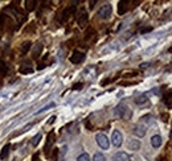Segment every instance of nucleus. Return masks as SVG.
<instances>
[{
	"label": "nucleus",
	"instance_id": "obj_1",
	"mask_svg": "<svg viewBox=\"0 0 172 161\" xmlns=\"http://www.w3.org/2000/svg\"><path fill=\"white\" fill-rule=\"evenodd\" d=\"M114 114H115V116H117V118H119V119H130L131 111H130V108L127 107L126 104H119V106L115 107Z\"/></svg>",
	"mask_w": 172,
	"mask_h": 161
},
{
	"label": "nucleus",
	"instance_id": "obj_2",
	"mask_svg": "<svg viewBox=\"0 0 172 161\" xmlns=\"http://www.w3.org/2000/svg\"><path fill=\"white\" fill-rule=\"evenodd\" d=\"M111 13H113V7H111L109 3H105L101 8H99V11H98V16L101 19H105V20L109 19L111 16Z\"/></svg>",
	"mask_w": 172,
	"mask_h": 161
},
{
	"label": "nucleus",
	"instance_id": "obj_3",
	"mask_svg": "<svg viewBox=\"0 0 172 161\" xmlns=\"http://www.w3.org/2000/svg\"><path fill=\"white\" fill-rule=\"evenodd\" d=\"M95 140H97V144L102 149H109L110 143H109V139H107V136L105 134H98L95 136Z\"/></svg>",
	"mask_w": 172,
	"mask_h": 161
},
{
	"label": "nucleus",
	"instance_id": "obj_4",
	"mask_svg": "<svg viewBox=\"0 0 172 161\" xmlns=\"http://www.w3.org/2000/svg\"><path fill=\"white\" fill-rule=\"evenodd\" d=\"M74 12H75V5H71V7L69 5V7H66L65 9L62 11V13L60 15V16H61V17H60V21H61V23H65L66 20L74 13Z\"/></svg>",
	"mask_w": 172,
	"mask_h": 161
},
{
	"label": "nucleus",
	"instance_id": "obj_5",
	"mask_svg": "<svg viewBox=\"0 0 172 161\" xmlns=\"http://www.w3.org/2000/svg\"><path fill=\"white\" fill-rule=\"evenodd\" d=\"M111 143H113V145L114 147H117V148H119L122 145V143H123V136H122V134L119 132L118 130H115L114 132H113V136H111Z\"/></svg>",
	"mask_w": 172,
	"mask_h": 161
},
{
	"label": "nucleus",
	"instance_id": "obj_6",
	"mask_svg": "<svg viewBox=\"0 0 172 161\" xmlns=\"http://www.w3.org/2000/svg\"><path fill=\"white\" fill-rule=\"evenodd\" d=\"M87 20H89V16H87V12L85 9H81V12L78 13V17H77V23L78 25L83 28L87 24Z\"/></svg>",
	"mask_w": 172,
	"mask_h": 161
},
{
	"label": "nucleus",
	"instance_id": "obj_7",
	"mask_svg": "<svg viewBox=\"0 0 172 161\" xmlns=\"http://www.w3.org/2000/svg\"><path fill=\"white\" fill-rule=\"evenodd\" d=\"M83 59H85V53H81V52L75 50L74 53L71 54V57H70V62L74 63V65H77V63H81Z\"/></svg>",
	"mask_w": 172,
	"mask_h": 161
},
{
	"label": "nucleus",
	"instance_id": "obj_8",
	"mask_svg": "<svg viewBox=\"0 0 172 161\" xmlns=\"http://www.w3.org/2000/svg\"><path fill=\"white\" fill-rule=\"evenodd\" d=\"M131 3H133L131 0H122V2H119V5H118V13H119V15L126 13V12L129 11V8H130L129 4H131Z\"/></svg>",
	"mask_w": 172,
	"mask_h": 161
},
{
	"label": "nucleus",
	"instance_id": "obj_9",
	"mask_svg": "<svg viewBox=\"0 0 172 161\" xmlns=\"http://www.w3.org/2000/svg\"><path fill=\"white\" fill-rule=\"evenodd\" d=\"M146 131H147V128L143 124H137L134 127V135H137L138 138H143L146 135Z\"/></svg>",
	"mask_w": 172,
	"mask_h": 161
},
{
	"label": "nucleus",
	"instance_id": "obj_10",
	"mask_svg": "<svg viewBox=\"0 0 172 161\" xmlns=\"http://www.w3.org/2000/svg\"><path fill=\"white\" fill-rule=\"evenodd\" d=\"M20 73L21 74H31V73H33V67H32L31 65V62H23L21 63V66H20Z\"/></svg>",
	"mask_w": 172,
	"mask_h": 161
},
{
	"label": "nucleus",
	"instance_id": "obj_11",
	"mask_svg": "<svg viewBox=\"0 0 172 161\" xmlns=\"http://www.w3.org/2000/svg\"><path fill=\"white\" fill-rule=\"evenodd\" d=\"M53 143H54V132H50L49 136H48V140H46V145H45L46 153H49V149H50V147L53 145Z\"/></svg>",
	"mask_w": 172,
	"mask_h": 161
},
{
	"label": "nucleus",
	"instance_id": "obj_12",
	"mask_svg": "<svg viewBox=\"0 0 172 161\" xmlns=\"http://www.w3.org/2000/svg\"><path fill=\"white\" fill-rule=\"evenodd\" d=\"M113 160L114 161H129V155L123 153V152H118V153L114 155Z\"/></svg>",
	"mask_w": 172,
	"mask_h": 161
},
{
	"label": "nucleus",
	"instance_id": "obj_13",
	"mask_svg": "<svg viewBox=\"0 0 172 161\" xmlns=\"http://www.w3.org/2000/svg\"><path fill=\"white\" fill-rule=\"evenodd\" d=\"M151 145L154 148H159L162 145V138L159 135H154L152 138H151Z\"/></svg>",
	"mask_w": 172,
	"mask_h": 161
},
{
	"label": "nucleus",
	"instance_id": "obj_14",
	"mask_svg": "<svg viewBox=\"0 0 172 161\" xmlns=\"http://www.w3.org/2000/svg\"><path fill=\"white\" fill-rule=\"evenodd\" d=\"M41 50H42V45H41V44H36L35 48H33V52H32V57L37 58V55H40Z\"/></svg>",
	"mask_w": 172,
	"mask_h": 161
},
{
	"label": "nucleus",
	"instance_id": "obj_15",
	"mask_svg": "<svg viewBox=\"0 0 172 161\" xmlns=\"http://www.w3.org/2000/svg\"><path fill=\"white\" fill-rule=\"evenodd\" d=\"M9 148H11V144H7V145H4V148L0 152V160H4L9 153Z\"/></svg>",
	"mask_w": 172,
	"mask_h": 161
},
{
	"label": "nucleus",
	"instance_id": "obj_16",
	"mask_svg": "<svg viewBox=\"0 0 172 161\" xmlns=\"http://www.w3.org/2000/svg\"><path fill=\"white\" fill-rule=\"evenodd\" d=\"M129 148L130 149H139V148H141V141H139V140H130L129 141Z\"/></svg>",
	"mask_w": 172,
	"mask_h": 161
},
{
	"label": "nucleus",
	"instance_id": "obj_17",
	"mask_svg": "<svg viewBox=\"0 0 172 161\" xmlns=\"http://www.w3.org/2000/svg\"><path fill=\"white\" fill-rule=\"evenodd\" d=\"M147 100H148V98H147L145 94H142V95H139L135 98V103L137 104H145V103H147Z\"/></svg>",
	"mask_w": 172,
	"mask_h": 161
},
{
	"label": "nucleus",
	"instance_id": "obj_18",
	"mask_svg": "<svg viewBox=\"0 0 172 161\" xmlns=\"http://www.w3.org/2000/svg\"><path fill=\"white\" fill-rule=\"evenodd\" d=\"M36 4H37V2H36V0H29V2H25V8H27V11H28V12L33 11L35 7H36Z\"/></svg>",
	"mask_w": 172,
	"mask_h": 161
},
{
	"label": "nucleus",
	"instance_id": "obj_19",
	"mask_svg": "<svg viewBox=\"0 0 172 161\" xmlns=\"http://www.w3.org/2000/svg\"><path fill=\"white\" fill-rule=\"evenodd\" d=\"M41 139H42V135H41V134H37V135H35V136H33V139L31 140L32 145H33V147H37V145H38V143L41 141Z\"/></svg>",
	"mask_w": 172,
	"mask_h": 161
},
{
	"label": "nucleus",
	"instance_id": "obj_20",
	"mask_svg": "<svg viewBox=\"0 0 172 161\" xmlns=\"http://www.w3.org/2000/svg\"><path fill=\"white\" fill-rule=\"evenodd\" d=\"M31 45H32V44H31L29 41H28V42H24L23 45H21V54H25L27 52L31 49Z\"/></svg>",
	"mask_w": 172,
	"mask_h": 161
},
{
	"label": "nucleus",
	"instance_id": "obj_21",
	"mask_svg": "<svg viewBox=\"0 0 172 161\" xmlns=\"http://www.w3.org/2000/svg\"><path fill=\"white\" fill-rule=\"evenodd\" d=\"M77 161H90V156L87 153H81L77 157Z\"/></svg>",
	"mask_w": 172,
	"mask_h": 161
},
{
	"label": "nucleus",
	"instance_id": "obj_22",
	"mask_svg": "<svg viewBox=\"0 0 172 161\" xmlns=\"http://www.w3.org/2000/svg\"><path fill=\"white\" fill-rule=\"evenodd\" d=\"M56 104L54 103H50V104H46V106H44L42 108H40L38 110V112H36V115H38V114H41V112H44V111H46V110H49V108H52V107H54Z\"/></svg>",
	"mask_w": 172,
	"mask_h": 161
},
{
	"label": "nucleus",
	"instance_id": "obj_23",
	"mask_svg": "<svg viewBox=\"0 0 172 161\" xmlns=\"http://www.w3.org/2000/svg\"><path fill=\"white\" fill-rule=\"evenodd\" d=\"M93 161H106V159L102 153H95L94 157H93Z\"/></svg>",
	"mask_w": 172,
	"mask_h": 161
},
{
	"label": "nucleus",
	"instance_id": "obj_24",
	"mask_svg": "<svg viewBox=\"0 0 172 161\" xmlns=\"http://www.w3.org/2000/svg\"><path fill=\"white\" fill-rule=\"evenodd\" d=\"M171 96H172V92L171 90H168V92H167V99H164V102L167 103V107L171 108Z\"/></svg>",
	"mask_w": 172,
	"mask_h": 161
},
{
	"label": "nucleus",
	"instance_id": "obj_25",
	"mask_svg": "<svg viewBox=\"0 0 172 161\" xmlns=\"http://www.w3.org/2000/svg\"><path fill=\"white\" fill-rule=\"evenodd\" d=\"M82 87H83V84H82L81 82H78V83L73 84V87H71V90H74V91H78V90H81Z\"/></svg>",
	"mask_w": 172,
	"mask_h": 161
},
{
	"label": "nucleus",
	"instance_id": "obj_26",
	"mask_svg": "<svg viewBox=\"0 0 172 161\" xmlns=\"http://www.w3.org/2000/svg\"><path fill=\"white\" fill-rule=\"evenodd\" d=\"M32 126H33V124H28V126H25V127H24V128H23V130H21V131H20V132H19V134H24V132H25V131H28V130H29V128H31Z\"/></svg>",
	"mask_w": 172,
	"mask_h": 161
},
{
	"label": "nucleus",
	"instance_id": "obj_27",
	"mask_svg": "<svg viewBox=\"0 0 172 161\" xmlns=\"http://www.w3.org/2000/svg\"><path fill=\"white\" fill-rule=\"evenodd\" d=\"M95 3H97L95 0H93V2H90V3H89V4H90L89 7H90V8H94V4H95Z\"/></svg>",
	"mask_w": 172,
	"mask_h": 161
},
{
	"label": "nucleus",
	"instance_id": "obj_28",
	"mask_svg": "<svg viewBox=\"0 0 172 161\" xmlns=\"http://www.w3.org/2000/svg\"><path fill=\"white\" fill-rule=\"evenodd\" d=\"M150 30H152V28H147V29H143L142 33H146V32H150Z\"/></svg>",
	"mask_w": 172,
	"mask_h": 161
},
{
	"label": "nucleus",
	"instance_id": "obj_29",
	"mask_svg": "<svg viewBox=\"0 0 172 161\" xmlns=\"http://www.w3.org/2000/svg\"><path fill=\"white\" fill-rule=\"evenodd\" d=\"M147 66H150V63H142V65H141L142 69H143V67H147Z\"/></svg>",
	"mask_w": 172,
	"mask_h": 161
}]
</instances>
